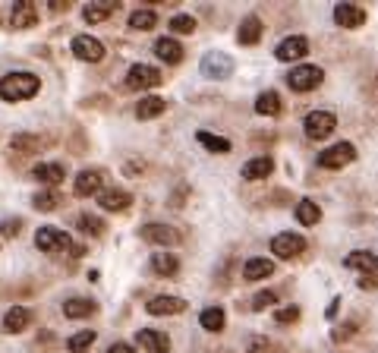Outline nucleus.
<instances>
[{"label": "nucleus", "mask_w": 378, "mask_h": 353, "mask_svg": "<svg viewBox=\"0 0 378 353\" xmlns=\"http://www.w3.org/2000/svg\"><path fill=\"white\" fill-rule=\"evenodd\" d=\"M95 338H98V331H76L73 338L67 340L69 353H85L92 344H95Z\"/></svg>", "instance_id": "473e14b6"}, {"label": "nucleus", "mask_w": 378, "mask_h": 353, "mask_svg": "<svg viewBox=\"0 0 378 353\" xmlns=\"http://www.w3.org/2000/svg\"><path fill=\"white\" fill-rule=\"evenodd\" d=\"M271 252L277 258H296L306 252V237H300V233H277L271 240Z\"/></svg>", "instance_id": "6e6552de"}, {"label": "nucleus", "mask_w": 378, "mask_h": 353, "mask_svg": "<svg viewBox=\"0 0 378 353\" xmlns=\"http://www.w3.org/2000/svg\"><path fill=\"white\" fill-rule=\"evenodd\" d=\"M271 170H275V158L271 155H259L252 158V161L243 164V180H265V176H271Z\"/></svg>", "instance_id": "f3484780"}, {"label": "nucleus", "mask_w": 378, "mask_h": 353, "mask_svg": "<svg viewBox=\"0 0 378 353\" xmlns=\"http://www.w3.org/2000/svg\"><path fill=\"white\" fill-rule=\"evenodd\" d=\"M375 265H378V256H375Z\"/></svg>", "instance_id": "09e8293b"}, {"label": "nucleus", "mask_w": 378, "mask_h": 353, "mask_svg": "<svg viewBox=\"0 0 378 353\" xmlns=\"http://www.w3.org/2000/svg\"><path fill=\"white\" fill-rule=\"evenodd\" d=\"M296 221L306 227H316L318 221H322V208H318L312 199H302V202L296 205Z\"/></svg>", "instance_id": "cd10ccee"}, {"label": "nucleus", "mask_w": 378, "mask_h": 353, "mask_svg": "<svg viewBox=\"0 0 378 353\" xmlns=\"http://www.w3.org/2000/svg\"><path fill=\"white\" fill-rule=\"evenodd\" d=\"M98 205L104 211H126L132 205V196L126 190H108V192H98Z\"/></svg>", "instance_id": "6ab92c4d"}, {"label": "nucleus", "mask_w": 378, "mask_h": 353, "mask_svg": "<svg viewBox=\"0 0 378 353\" xmlns=\"http://www.w3.org/2000/svg\"><path fill=\"white\" fill-rule=\"evenodd\" d=\"M148 315H180L186 309V299H180V297H155V299H148Z\"/></svg>", "instance_id": "a211bd4d"}, {"label": "nucleus", "mask_w": 378, "mask_h": 353, "mask_svg": "<svg viewBox=\"0 0 378 353\" xmlns=\"http://www.w3.org/2000/svg\"><path fill=\"white\" fill-rule=\"evenodd\" d=\"M275 303H277V293L275 290H259L252 297V309H255V313H265V309H271Z\"/></svg>", "instance_id": "58836bf2"}, {"label": "nucleus", "mask_w": 378, "mask_h": 353, "mask_svg": "<svg viewBox=\"0 0 378 353\" xmlns=\"http://www.w3.org/2000/svg\"><path fill=\"white\" fill-rule=\"evenodd\" d=\"M155 54L164 63H180L183 60V44L177 38H158L155 41Z\"/></svg>", "instance_id": "412c9836"}, {"label": "nucleus", "mask_w": 378, "mask_h": 353, "mask_svg": "<svg viewBox=\"0 0 378 353\" xmlns=\"http://www.w3.org/2000/svg\"><path fill=\"white\" fill-rule=\"evenodd\" d=\"M32 205L38 211H54L57 205H60V196H57V190H42V192H35Z\"/></svg>", "instance_id": "f704fd0d"}, {"label": "nucleus", "mask_w": 378, "mask_h": 353, "mask_svg": "<svg viewBox=\"0 0 378 353\" xmlns=\"http://www.w3.org/2000/svg\"><path fill=\"white\" fill-rule=\"evenodd\" d=\"M32 176H35V180H42L44 186H57L63 176H67V167L57 164V161H44V164H38V167L32 170Z\"/></svg>", "instance_id": "aec40b11"}, {"label": "nucleus", "mask_w": 378, "mask_h": 353, "mask_svg": "<svg viewBox=\"0 0 378 353\" xmlns=\"http://www.w3.org/2000/svg\"><path fill=\"white\" fill-rule=\"evenodd\" d=\"M120 3H89V7L83 10V19L89 22V26H98V22H104L108 16L117 13Z\"/></svg>", "instance_id": "bb28decb"}, {"label": "nucleus", "mask_w": 378, "mask_h": 353, "mask_svg": "<svg viewBox=\"0 0 378 353\" xmlns=\"http://www.w3.org/2000/svg\"><path fill=\"white\" fill-rule=\"evenodd\" d=\"M372 265H375V256L372 252H366V249H353L350 256H347V268H359V272H369Z\"/></svg>", "instance_id": "72a5a7b5"}, {"label": "nucleus", "mask_w": 378, "mask_h": 353, "mask_svg": "<svg viewBox=\"0 0 378 353\" xmlns=\"http://www.w3.org/2000/svg\"><path fill=\"white\" fill-rule=\"evenodd\" d=\"M28 325H32V309H28V306H13V309H7V315H3V331H10V334L26 331Z\"/></svg>", "instance_id": "dca6fc26"}, {"label": "nucleus", "mask_w": 378, "mask_h": 353, "mask_svg": "<svg viewBox=\"0 0 378 353\" xmlns=\"http://www.w3.org/2000/svg\"><path fill=\"white\" fill-rule=\"evenodd\" d=\"M35 246H38L42 252H60V249L73 252V240H69L60 227H38V233H35Z\"/></svg>", "instance_id": "423d86ee"}, {"label": "nucleus", "mask_w": 378, "mask_h": 353, "mask_svg": "<svg viewBox=\"0 0 378 353\" xmlns=\"http://www.w3.org/2000/svg\"><path fill=\"white\" fill-rule=\"evenodd\" d=\"M199 142L205 145L208 151H218V155H227V151H230V142L221 136H212V133H199Z\"/></svg>", "instance_id": "4c0bfd02"}, {"label": "nucleus", "mask_w": 378, "mask_h": 353, "mask_svg": "<svg viewBox=\"0 0 378 353\" xmlns=\"http://www.w3.org/2000/svg\"><path fill=\"white\" fill-rule=\"evenodd\" d=\"M92 313H95V303L85 297H69L67 303H63V315H67V319H89Z\"/></svg>", "instance_id": "5701e85b"}, {"label": "nucleus", "mask_w": 378, "mask_h": 353, "mask_svg": "<svg viewBox=\"0 0 378 353\" xmlns=\"http://www.w3.org/2000/svg\"><path fill=\"white\" fill-rule=\"evenodd\" d=\"M271 272H275V262H271V258H249V262L243 265V278L246 281H261V278H268Z\"/></svg>", "instance_id": "393cba45"}, {"label": "nucleus", "mask_w": 378, "mask_h": 353, "mask_svg": "<svg viewBox=\"0 0 378 353\" xmlns=\"http://www.w3.org/2000/svg\"><path fill=\"white\" fill-rule=\"evenodd\" d=\"M337 126V117L331 110H309L306 120H302V129H306V136L309 139H325L331 136Z\"/></svg>", "instance_id": "7ed1b4c3"}, {"label": "nucleus", "mask_w": 378, "mask_h": 353, "mask_svg": "<svg viewBox=\"0 0 378 353\" xmlns=\"http://www.w3.org/2000/svg\"><path fill=\"white\" fill-rule=\"evenodd\" d=\"M69 51H73L79 60H85V63L104 60V44L98 38H92V35H76L73 44H69Z\"/></svg>", "instance_id": "0eeeda50"}, {"label": "nucleus", "mask_w": 378, "mask_h": 353, "mask_svg": "<svg viewBox=\"0 0 378 353\" xmlns=\"http://www.w3.org/2000/svg\"><path fill=\"white\" fill-rule=\"evenodd\" d=\"M155 26H158L155 10H136V13H130V28H136V32H148Z\"/></svg>", "instance_id": "2f4dec72"}, {"label": "nucleus", "mask_w": 378, "mask_h": 353, "mask_svg": "<svg viewBox=\"0 0 378 353\" xmlns=\"http://www.w3.org/2000/svg\"><path fill=\"white\" fill-rule=\"evenodd\" d=\"M76 224H79V231H83V233H89V237H101V233H104V221L98 215H79Z\"/></svg>", "instance_id": "c9c22d12"}, {"label": "nucleus", "mask_w": 378, "mask_h": 353, "mask_svg": "<svg viewBox=\"0 0 378 353\" xmlns=\"http://www.w3.org/2000/svg\"><path fill=\"white\" fill-rule=\"evenodd\" d=\"M19 217H13V221H3V224H0V233H3V237H16V233H19Z\"/></svg>", "instance_id": "a19ab883"}, {"label": "nucleus", "mask_w": 378, "mask_h": 353, "mask_svg": "<svg viewBox=\"0 0 378 353\" xmlns=\"http://www.w3.org/2000/svg\"><path fill=\"white\" fill-rule=\"evenodd\" d=\"M101 170H79V176L73 180V192L79 199H89V196H98L101 192Z\"/></svg>", "instance_id": "9b49d317"}, {"label": "nucleus", "mask_w": 378, "mask_h": 353, "mask_svg": "<svg viewBox=\"0 0 378 353\" xmlns=\"http://www.w3.org/2000/svg\"><path fill=\"white\" fill-rule=\"evenodd\" d=\"M334 22L341 28H359L366 22V10L356 3H337L334 7Z\"/></svg>", "instance_id": "4468645a"}, {"label": "nucleus", "mask_w": 378, "mask_h": 353, "mask_svg": "<svg viewBox=\"0 0 378 353\" xmlns=\"http://www.w3.org/2000/svg\"><path fill=\"white\" fill-rule=\"evenodd\" d=\"M42 88V79L35 73H26V69H16V73H7L0 79V98L3 101H28V98L38 95Z\"/></svg>", "instance_id": "f257e3e1"}, {"label": "nucleus", "mask_w": 378, "mask_h": 353, "mask_svg": "<svg viewBox=\"0 0 378 353\" xmlns=\"http://www.w3.org/2000/svg\"><path fill=\"white\" fill-rule=\"evenodd\" d=\"M108 353H136V350H132L130 344H110V347H108Z\"/></svg>", "instance_id": "a18cd8bd"}, {"label": "nucleus", "mask_w": 378, "mask_h": 353, "mask_svg": "<svg viewBox=\"0 0 378 353\" xmlns=\"http://www.w3.org/2000/svg\"><path fill=\"white\" fill-rule=\"evenodd\" d=\"M67 7H69V3H60V0H54V3H51V10H54V13H60V10L67 13Z\"/></svg>", "instance_id": "de8ad7c7"}, {"label": "nucleus", "mask_w": 378, "mask_h": 353, "mask_svg": "<svg viewBox=\"0 0 378 353\" xmlns=\"http://www.w3.org/2000/svg\"><path fill=\"white\" fill-rule=\"evenodd\" d=\"M325 79V69L316 67V63H302V67H293L287 76V85L293 92H312L316 85H322Z\"/></svg>", "instance_id": "f03ea898"}, {"label": "nucleus", "mask_w": 378, "mask_h": 353, "mask_svg": "<svg viewBox=\"0 0 378 353\" xmlns=\"http://www.w3.org/2000/svg\"><path fill=\"white\" fill-rule=\"evenodd\" d=\"M353 158H356V149H353L350 142H337V145H331V149H325L322 155H318V167L341 170V167H347Z\"/></svg>", "instance_id": "39448f33"}, {"label": "nucleus", "mask_w": 378, "mask_h": 353, "mask_svg": "<svg viewBox=\"0 0 378 353\" xmlns=\"http://www.w3.org/2000/svg\"><path fill=\"white\" fill-rule=\"evenodd\" d=\"M275 319L281 322V325H290V322L300 319V306H281V309L275 313Z\"/></svg>", "instance_id": "ea45409f"}, {"label": "nucleus", "mask_w": 378, "mask_h": 353, "mask_svg": "<svg viewBox=\"0 0 378 353\" xmlns=\"http://www.w3.org/2000/svg\"><path fill=\"white\" fill-rule=\"evenodd\" d=\"M139 347H145L148 353H167L171 350V338L164 331H155V328H139L136 331Z\"/></svg>", "instance_id": "ddd939ff"}, {"label": "nucleus", "mask_w": 378, "mask_h": 353, "mask_svg": "<svg viewBox=\"0 0 378 353\" xmlns=\"http://www.w3.org/2000/svg\"><path fill=\"white\" fill-rule=\"evenodd\" d=\"M164 82V76H161L158 67H148V63H132L130 73H126V88H155Z\"/></svg>", "instance_id": "20e7f679"}, {"label": "nucleus", "mask_w": 378, "mask_h": 353, "mask_svg": "<svg viewBox=\"0 0 378 353\" xmlns=\"http://www.w3.org/2000/svg\"><path fill=\"white\" fill-rule=\"evenodd\" d=\"M171 32H177V35H193L196 32V19L189 13H177L171 19Z\"/></svg>", "instance_id": "e433bc0d"}, {"label": "nucleus", "mask_w": 378, "mask_h": 353, "mask_svg": "<svg viewBox=\"0 0 378 353\" xmlns=\"http://www.w3.org/2000/svg\"><path fill=\"white\" fill-rule=\"evenodd\" d=\"M10 149H13L16 155H32V151L42 149V139H38V136H28V133H19V136L10 139Z\"/></svg>", "instance_id": "7c9ffc66"}, {"label": "nucleus", "mask_w": 378, "mask_h": 353, "mask_svg": "<svg viewBox=\"0 0 378 353\" xmlns=\"http://www.w3.org/2000/svg\"><path fill=\"white\" fill-rule=\"evenodd\" d=\"M224 322H227V315H224L221 306H208V309H202V315H199V325L205 328V331H221Z\"/></svg>", "instance_id": "c756f323"}, {"label": "nucleus", "mask_w": 378, "mask_h": 353, "mask_svg": "<svg viewBox=\"0 0 378 353\" xmlns=\"http://www.w3.org/2000/svg\"><path fill=\"white\" fill-rule=\"evenodd\" d=\"M139 237H142L145 243H155V246H173V243H180V233L173 231V227H167V224H145L142 231H139Z\"/></svg>", "instance_id": "f8f14e48"}, {"label": "nucleus", "mask_w": 378, "mask_h": 353, "mask_svg": "<svg viewBox=\"0 0 378 353\" xmlns=\"http://www.w3.org/2000/svg\"><path fill=\"white\" fill-rule=\"evenodd\" d=\"M337 306H341V297L331 299V306H328V319H334V315H337Z\"/></svg>", "instance_id": "49530a36"}, {"label": "nucleus", "mask_w": 378, "mask_h": 353, "mask_svg": "<svg viewBox=\"0 0 378 353\" xmlns=\"http://www.w3.org/2000/svg\"><path fill=\"white\" fill-rule=\"evenodd\" d=\"M151 268L158 274H164V278H173L180 272V258L171 256V252H158V256H151Z\"/></svg>", "instance_id": "c85d7f7f"}, {"label": "nucleus", "mask_w": 378, "mask_h": 353, "mask_svg": "<svg viewBox=\"0 0 378 353\" xmlns=\"http://www.w3.org/2000/svg\"><path fill=\"white\" fill-rule=\"evenodd\" d=\"M261 350H268V340H261V338L249 340V353H261Z\"/></svg>", "instance_id": "37998d69"}, {"label": "nucleus", "mask_w": 378, "mask_h": 353, "mask_svg": "<svg viewBox=\"0 0 378 353\" xmlns=\"http://www.w3.org/2000/svg\"><path fill=\"white\" fill-rule=\"evenodd\" d=\"M353 328H356V325H353V322H350V325H344V328H337V331H334V334H331V338H334V340H341V338H350V334H353Z\"/></svg>", "instance_id": "c03bdc74"}, {"label": "nucleus", "mask_w": 378, "mask_h": 353, "mask_svg": "<svg viewBox=\"0 0 378 353\" xmlns=\"http://www.w3.org/2000/svg\"><path fill=\"white\" fill-rule=\"evenodd\" d=\"M35 22H38V7H35V3H28V0L13 3V10H10V26L13 28H32Z\"/></svg>", "instance_id": "2eb2a0df"}, {"label": "nucleus", "mask_w": 378, "mask_h": 353, "mask_svg": "<svg viewBox=\"0 0 378 353\" xmlns=\"http://www.w3.org/2000/svg\"><path fill=\"white\" fill-rule=\"evenodd\" d=\"M255 110H259L261 117H277L284 110L281 95H277V92H261V95L255 98Z\"/></svg>", "instance_id": "a878e982"}, {"label": "nucleus", "mask_w": 378, "mask_h": 353, "mask_svg": "<svg viewBox=\"0 0 378 353\" xmlns=\"http://www.w3.org/2000/svg\"><path fill=\"white\" fill-rule=\"evenodd\" d=\"M359 287H363V290H375V287H378V274L366 272L363 278H359Z\"/></svg>", "instance_id": "79ce46f5"}, {"label": "nucleus", "mask_w": 378, "mask_h": 353, "mask_svg": "<svg viewBox=\"0 0 378 353\" xmlns=\"http://www.w3.org/2000/svg\"><path fill=\"white\" fill-rule=\"evenodd\" d=\"M202 73H205L208 79H227V76L234 73V60H230L227 54H221V51L205 54L202 57Z\"/></svg>", "instance_id": "1a4fd4ad"}, {"label": "nucleus", "mask_w": 378, "mask_h": 353, "mask_svg": "<svg viewBox=\"0 0 378 353\" xmlns=\"http://www.w3.org/2000/svg\"><path fill=\"white\" fill-rule=\"evenodd\" d=\"M306 54H309V41L302 38V35H290V38H284L281 44H277V51H275V57L277 60H284V63L300 60V57H306Z\"/></svg>", "instance_id": "9d476101"}, {"label": "nucleus", "mask_w": 378, "mask_h": 353, "mask_svg": "<svg viewBox=\"0 0 378 353\" xmlns=\"http://www.w3.org/2000/svg\"><path fill=\"white\" fill-rule=\"evenodd\" d=\"M259 38H261V19L259 16H246L240 22V28H237V41L240 44H259Z\"/></svg>", "instance_id": "4be33fe9"}, {"label": "nucleus", "mask_w": 378, "mask_h": 353, "mask_svg": "<svg viewBox=\"0 0 378 353\" xmlns=\"http://www.w3.org/2000/svg\"><path fill=\"white\" fill-rule=\"evenodd\" d=\"M164 110H167V101H164V98H155V95L142 98V101L136 104V117H139V120H155V117H161Z\"/></svg>", "instance_id": "b1692460"}]
</instances>
